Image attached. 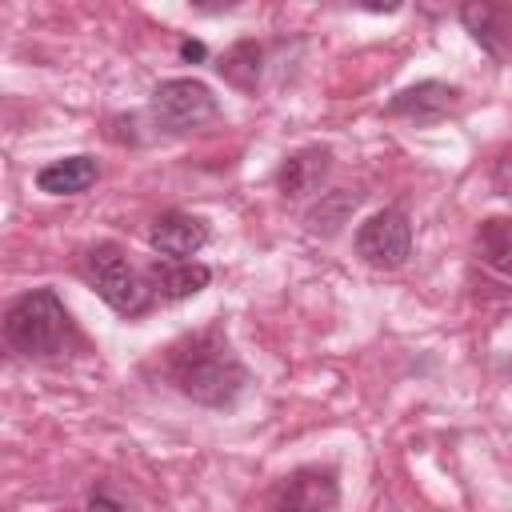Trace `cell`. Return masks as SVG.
Listing matches in <instances>:
<instances>
[{
  "label": "cell",
  "instance_id": "1",
  "mask_svg": "<svg viewBox=\"0 0 512 512\" xmlns=\"http://www.w3.org/2000/svg\"><path fill=\"white\" fill-rule=\"evenodd\" d=\"M160 372L180 396H188L192 404H204V408H220V412L236 408V400L252 384L244 360L232 352L228 332L220 324H208V328L168 344Z\"/></svg>",
  "mask_w": 512,
  "mask_h": 512
},
{
  "label": "cell",
  "instance_id": "2",
  "mask_svg": "<svg viewBox=\"0 0 512 512\" xmlns=\"http://www.w3.org/2000/svg\"><path fill=\"white\" fill-rule=\"evenodd\" d=\"M4 340L24 360H60L80 348V332L56 288H28L4 308Z\"/></svg>",
  "mask_w": 512,
  "mask_h": 512
},
{
  "label": "cell",
  "instance_id": "3",
  "mask_svg": "<svg viewBox=\"0 0 512 512\" xmlns=\"http://www.w3.org/2000/svg\"><path fill=\"white\" fill-rule=\"evenodd\" d=\"M80 272H84V280L96 288V296H100L116 316H124V320L144 316V312L152 308V300H156V292H152V284H148V272L132 268V260L124 256V248L112 244V240L92 244V248L84 252Z\"/></svg>",
  "mask_w": 512,
  "mask_h": 512
},
{
  "label": "cell",
  "instance_id": "4",
  "mask_svg": "<svg viewBox=\"0 0 512 512\" xmlns=\"http://www.w3.org/2000/svg\"><path fill=\"white\" fill-rule=\"evenodd\" d=\"M148 112L156 120V128L180 136V132H196L204 124H212L220 116V104L212 96V88L196 76H172V80H160L152 88V100H148Z\"/></svg>",
  "mask_w": 512,
  "mask_h": 512
},
{
  "label": "cell",
  "instance_id": "5",
  "mask_svg": "<svg viewBox=\"0 0 512 512\" xmlns=\"http://www.w3.org/2000/svg\"><path fill=\"white\" fill-rule=\"evenodd\" d=\"M352 252L360 264L368 268H380V272H392L400 264H408L412 256V220L404 208H380L372 212L356 236H352Z\"/></svg>",
  "mask_w": 512,
  "mask_h": 512
},
{
  "label": "cell",
  "instance_id": "6",
  "mask_svg": "<svg viewBox=\"0 0 512 512\" xmlns=\"http://www.w3.org/2000/svg\"><path fill=\"white\" fill-rule=\"evenodd\" d=\"M340 500V480L336 468L328 464H304L296 472L284 476V484L276 488L272 508L276 512H332Z\"/></svg>",
  "mask_w": 512,
  "mask_h": 512
},
{
  "label": "cell",
  "instance_id": "7",
  "mask_svg": "<svg viewBox=\"0 0 512 512\" xmlns=\"http://www.w3.org/2000/svg\"><path fill=\"white\" fill-rule=\"evenodd\" d=\"M456 108H460V88H456V84H444V80H416V84L400 88V92L384 104L388 116L408 120V124H416V128L436 124V120H444V116L456 112Z\"/></svg>",
  "mask_w": 512,
  "mask_h": 512
},
{
  "label": "cell",
  "instance_id": "8",
  "mask_svg": "<svg viewBox=\"0 0 512 512\" xmlns=\"http://www.w3.org/2000/svg\"><path fill=\"white\" fill-rule=\"evenodd\" d=\"M460 24L468 28V36L496 60L504 64L512 56V4H496V0H472L460 8Z\"/></svg>",
  "mask_w": 512,
  "mask_h": 512
},
{
  "label": "cell",
  "instance_id": "9",
  "mask_svg": "<svg viewBox=\"0 0 512 512\" xmlns=\"http://www.w3.org/2000/svg\"><path fill=\"white\" fill-rule=\"evenodd\" d=\"M208 224L192 212H164L152 220L148 228V244L164 256V260H192L204 244H208Z\"/></svg>",
  "mask_w": 512,
  "mask_h": 512
},
{
  "label": "cell",
  "instance_id": "10",
  "mask_svg": "<svg viewBox=\"0 0 512 512\" xmlns=\"http://www.w3.org/2000/svg\"><path fill=\"white\" fill-rule=\"evenodd\" d=\"M208 280H212V268L200 260H164L160 256L148 264V284H152L156 300H164V304H180V300L204 292Z\"/></svg>",
  "mask_w": 512,
  "mask_h": 512
},
{
  "label": "cell",
  "instance_id": "11",
  "mask_svg": "<svg viewBox=\"0 0 512 512\" xmlns=\"http://www.w3.org/2000/svg\"><path fill=\"white\" fill-rule=\"evenodd\" d=\"M96 180H100V164L88 152H76V156H64V160H52V164L36 168V188L44 196H80Z\"/></svg>",
  "mask_w": 512,
  "mask_h": 512
},
{
  "label": "cell",
  "instance_id": "12",
  "mask_svg": "<svg viewBox=\"0 0 512 512\" xmlns=\"http://www.w3.org/2000/svg\"><path fill=\"white\" fill-rule=\"evenodd\" d=\"M328 160H332V152L328 148H300V152H292V156H284V164H280V172H276V184H280V192L288 196V200H300V196H308V192H316L320 188V180L328 176Z\"/></svg>",
  "mask_w": 512,
  "mask_h": 512
},
{
  "label": "cell",
  "instance_id": "13",
  "mask_svg": "<svg viewBox=\"0 0 512 512\" xmlns=\"http://www.w3.org/2000/svg\"><path fill=\"white\" fill-rule=\"evenodd\" d=\"M476 256L500 272L512 276V216H488L476 228Z\"/></svg>",
  "mask_w": 512,
  "mask_h": 512
},
{
  "label": "cell",
  "instance_id": "14",
  "mask_svg": "<svg viewBox=\"0 0 512 512\" xmlns=\"http://www.w3.org/2000/svg\"><path fill=\"white\" fill-rule=\"evenodd\" d=\"M260 60H264L260 44H256V40H240V44H232L228 52H220L216 72H220L228 84H236V88L252 92V88H256V80H260Z\"/></svg>",
  "mask_w": 512,
  "mask_h": 512
},
{
  "label": "cell",
  "instance_id": "15",
  "mask_svg": "<svg viewBox=\"0 0 512 512\" xmlns=\"http://www.w3.org/2000/svg\"><path fill=\"white\" fill-rule=\"evenodd\" d=\"M356 208V196L352 192H320V204L308 208V232H320V236H332L340 232V224L348 220V212Z\"/></svg>",
  "mask_w": 512,
  "mask_h": 512
},
{
  "label": "cell",
  "instance_id": "16",
  "mask_svg": "<svg viewBox=\"0 0 512 512\" xmlns=\"http://www.w3.org/2000/svg\"><path fill=\"white\" fill-rule=\"evenodd\" d=\"M84 512H140V508H136V500L120 496L116 488L96 484V488L88 492V508H84Z\"/></svg>",
  "mask_w": 512,
  "mask_h": 512
},
{
  "label": "cell",
  "instance_id": "17",
  "mask_svg": "<svg viewBox=\"0 0 512 512\" xmlns=\"http://www.w3.org/2000/svg\"><path fill=\"white\" fill-rule=\"evenodd\" d=\"M180 52H184L188 60H200V56H204V44H196V40H184V44H180Z\"/></svg>",
  "mask_w": 512,
  "mask_h": 512
}]
</instances>
